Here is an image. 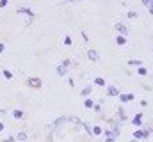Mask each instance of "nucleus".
Masks as SVG:
<instances>
[{
  "label": "nucleus",
  "mask_w": 153,
  "mask_h": 142,
  "mask_svg": "<svg viewBox=\"0 0 153 142\" xmlns=\"http://www.w3.org/2000/svg\"><path fill=\"white\" fill-rule=\"evenodd\" d=\"M7 6V2H6V0H0V7H6Z\"/></svg>",
  "instance_id": "nucleus-25"
},
{
  "label": "nucleus",
  "mask_w": 153,
  "mask_h": 142,
  "mask_svg": "<svg viewBox=\"0 0 153 142\" xmlns=\"http://www.w3.org/2000/svg\"><path fill=\"white\" fill-rule=\"evenodd\" d=\"M148 133H149L148 130H137V131L134 133V137H135V140H137V138H146Z\"/></svg>",
  "instance_id": "nucleus-3"
},
{
  "label": "nucleus",
  "mask_w": 153,
  "mask_h": 142,
  "mask_svg": "<svg viewBox=\"0 0 153 142\" xmlns=\"http://www.w3.org/2000/svg\"><path fill=\"white\" fill-rule=\"evenodd\" d=\"M116 43H118L119 46H123V44H126V39H125L123 36H118V37H116Z\"/></svg>",
  "instance_id": "nucleus-10"
},
{
  "label": "nucleus",
  "mask_w": 153,
  "mask_h": 142,
  "mask_svg": "<svg viewBox=\"0 0 153 142\" xmlns=\"http://www.w3.org/2000/svg\"><path fill=\"white\" fill-rule=\"evenodd\" d=\"M87 57H89V60H98L100 59V55H98L96 50H89V52H87Z\"/></svg>",
  "instance_id": "nucleus-5"
},
{
  "label": "nucleus",
  "mask_w": 153,
  "mask_h": 142,
  "mask_svg": "<svg viewBox=\"0 0 153 142\" xmlns=\"http://www.w3.org/2000/svg\"><path fill=\"white\" fill-rule=\"evenodd\" d=\"M126 16H128V18H137V16H139V14H137V13H135V11H130V13H128V14H126Z\"/></svg>",
  "instance_id": "nucleus-19"
},
{
  "label": "nucleus",
  "mask_w": 153,
  "mask_h": 142,
  "mask_svg": "<svg viewBox=\"0 0 153 142\" xmlns=\"http://www.w3.org/2000/svg\"><path fill=\"white\" fill-rule=\"evenodd\" d=\"M142 4H144V6H148L149 9H153V0H144Z\"/></svg>",
  "instance_id": "nucleus-17"
},
{
  "label": "nucleus",
  "mask_w": 153,
  "mask_h": 142,
  "mask_svg": "<svg viewBox=\"0 0 153 142\" xmlns=\"http://www.w3.org/2000/svg\"><path fill=\"white\" fill-rule=\"evenodd\" d=\"M70 64H71V62H70V60H68V59H66V60H62V66H64V67H68V66H70Z\"/></svg>",
  "instance_id": "nucleus-23"
},
{
  "label": "nucleus",
  "mask_w": 153,
  "mask_h": 142,
  "mask_svg": "<svg viewBox=\"0 0 153 142\" xmlns=\"http://www.w3.org/2000/svg\"><path fill=\"white\" fill-rule=\"evenodd\" d=\"M57 73H59V75H66V73H68V67H64L62 64L57 66Z\"/></svg>",
  "instance_id": "nucleus-7"
},
{
  "label": "nucleus",
  "mask_w": 153,
  "mask_h": 142,
  "mask_svg": "<svg viewBox=\"0 0 153 142\" xmlns=\"http://www.w3.org/2000/svg\"><path fill=\"white\" fill-rule=\"evenodd\" d=\"M13 117H14V119H21V117H23V112H21V110H14Z\"/></svg>",
  "instance_id": "nucleus-9"
},
{
  "label": "nucleus",
  "mask_w": 153,
  "mask_h": 142,
  "mask_svg": "<svg viewBox=\"0 0 153 142\" xmlns=\"http://www.w3.org/2000/svg\"><path fill=\"white\" fill-rule=\"evenodd\" d=\"M93 133H94V135H100V133H102V128H100V126H93Z\"/></svg>",
  "instance_id": "nucleus-16"
},
{
  "label": "nucleus",
  "mask_w": 153,
  "mask_h": 142,
  "mask_svg": "<svg viewBox=\"0 0 153 142\" xmlns=\"http://www.w3.org/2000/svg\"><path fill=\"white\" fill-rule=\"evenodd\" d=\"M4 77L6 78H13V73H11V71H7V69H4Z\"/></svg>",
  "instance_id": "nucleus-20"
},
{
  "label": "nucleus",
  "mask_w": 153,
  "mask_h": 142,
  "mask_svg": "<svg viewBox=\"0 0 153 142\" xmlns=\"http://www.w3.org/2000/svg\"><path fill=\"white\" fill-rule=\"evenodd\" d=\"M149 14H153V9H149Z\"/></svg>",
  "instance_id": "nucleus-28"
},
{
  "label": "nucleus",
  "mask_w": 153,
  "mask_h": 142,
  "mask_svg": "<svg viewBox=\"0 0 153 142\" xmlns=\"http://www.w3.org/2000/svg\"><path fill=\"white\" fill-rule=\"evenodd\" d=\"M130 64H132V66H139V67H141V62H139V60H130Z\"/></svg>",
  "instance_id": "nucleus-22"
},
{
  "label": "nucleus",
  "mask_w": 153,
  "mask_h": 142,
  "mask_svg": "<svg viewBox=\"0 0 153 142\" xmlns=\"http://www.w3.org/2000/svg\"><path fill=\"white\" fill-rule=\"evenodd\" d=\"M109 94H111V96H119V91H118V87H114V85H109Z\"/></svg>",
  "instance_id": "nucleus-6"
},
{
  "label": "nucleus",
  "mask_w": 153,
  "mask_h": 142,
  "mask_svg": "<svg viewBox=\"0 0 153 142\" xmlns=\"http://www.w3.org/2000/svg\"><path fill=\"white\" fill-rule=\"evenodd\" d=\"M89 94H91V85H87L82 89V96H89Z\"/></svg>",
  "instance_id": "nucleus-11"
},
{
  "label": "nucleus",
  "mask_w": 153,
  "mask_h": 142,
  "mask_svg": "<svg viewBox=\"0 0 153 142\" xmlns=\"http://www.w3.org/2000/svg\"><path fill=\"white\" fill-rule=\"evenodd\" d=\"M16 138H18V140H27V133H25V131H20Z\"/></svg>",
  "instance_id": "nucleus-13"
},
{
  "label": "nucleus",
  "mask_w": 153,
  "mask_h": 142,
  "mask_svg": "<svg viewBox=\"0 0 153 142\" xmlns=\"http://www.w3.org/2000/svg\"><path fill=\"white\" fill-rule=\"evenodd\" d=\"M141 117H142V114H137L135 119H132V123H134L135 126H141Z\"/></svg>",
  "instance_id": "nucleus-12"
},
{
  "label": "nucleus",
  "mask_w": 153,
  "mask_h": 142,
  "mask_svg": "<svg viewBox=\"0 0 153 142\" xmlns=\"http://www.w3.org/2000/svg\"><path fill=\"white\" fill-rule=\"evenodd\" d=\"M119 100H121L123 103H128V101L134 100V94H119Z\"/></svg>",
  "instance_id": "nucleus-4"
},
{
  "label": "nucleus",
  "mask_w": 153,
  "mask_h": 142,
  "mask_svg": "<svg viewBox=\"0 0 153 142\" xmlns=\"http://www.w3.org/2000/svg\"><path fill=\"white\" fill-rule=\"evenodd\" d=\"M84 105H85L87 108H91V107H93V101H91V100H85V101H84Z\"/></svg>",
  "instance_id": "nucleus-21"
},
{
  "label": "nucleus",
  "mask_w": 153,
  "mask_h": 142,
  "mask_svg": "<svg viewBox=\"0 0 153 142\" xmlns=\"http://www.w3.org/2000/svg\"><path fill=\"white\" fill-rule=\"evenodd\" d=\"M64 44H66V46H71V44H73V41H71V37H70V36L64 37Z\"/></svg>",
  "instance_id": "nucleus-15"
},
{
  "label": "nucleus",
  "mask_w": 153,
  "mask_h": 142,
  "mask_svg": "<svg viewBox=\"0 0 153 142\" xmlns=\"http://www.w3.org/2000/svg\"><path fill=\"white\" fill-rule=\"evenodd\" d=\"M4 130V123H0V131H2Z\"/></svg>",
  "instance_id": "nucleus-27"
},
{
  "label": "nucleus",
  "mask_w": 153,
  "mask_h": 142,
  "mask_svg": "<svg viewBox=\"0 0 153 142\" xmlns=\"http://www.w3.org/2000/svg\"><path fill=\"white\" fill-rule=\"evenodd\" d=\"M27 82H29V85H30V87H34V89L41 87V80H39V78H36V77H30Z\"/></svg>",
  "instance_id": "nucleus-1"
},
{
  "label": "nucleus",
  "mask_w": 153,
  "mask_h": 142,
  "mask_svg": "<svg viewBox=\"0 0 153 142\" xmlns=\"http://www.w3.org/2000/svg\"><path fill=\"white\" fill-rule=\"evenodd\" d=\"M18 13H25V14H29L30 18H32V14H34V13H32L30 9H27V7H20V9H18Z\"/></svg>",
  "instance_id": "nucleus-8"
},
{
  "label": "nucleus",
  "mask_w": 153,
  "mask_h": 142,
  "mask_svg": "<svg viewBox=\"0 0 153 142\" xmlns=\"http://www.w3.org/2000/svg\"><path fill=\"white\" fill-rule=\"evenodd\" d=\"M14 140H16V138H14V137H7V138H6V140H4V142H14Z\"/></svg>",
  "instance_id": "nucleus-24"
},
{
  "label": "nucleus",
  "mask_w": 153,
  "mask_h": 142,
  "mask_svg": "<svg viewBox=\"0 0 153 142\" xmlns=\"http://www.w3.org/2000/svg\"><path fill=\"white\" fill-rule=\"evenodd\" d=\"M4 48H6V46H4L2 43H0V53H2V52H4Z\"/></svg>",
  "instance_id": "nucleus-26"
},
{
  "label": "nucleus",
  "mask_w": 153,
  "mask_h": 142,
  "mask_svg": "<svg viewBox=\"0 0 153 142\" xmlns=\"http://www.w3.org/2000/svg\"><path fill=\"white\" fill-rule=\"evenodd\" d=\"M94 84H96V85H102V87H103V85H105V80L98 77V78H94Z\"/></svg>",
  "instance_id": "nucleus-14"
},
{
  "label": "nucleus",
  "mask_w": 153,
  "mask_h": 142,
  "mask_svg": "<svg viewBox=\"0 0 153 142\" xmlns=\"http://www.w3.org/2000/svg\"><path fill=\"white\" fill-rule=\"evenodd\" d=\"M137 73H139V75H146V67H144V66H141V67L137 69Z\"/></svg>",
  "instance_id": "nucleus-18"
},
{
  "label": "nucleus",
  "mask_w": 153,
  "mask_h": 142,
  "mask_svg": "<svg viewBox=\"0 0 153 142\" xmlns=\"http://www.w3.org/2000/svg\"><path fill=\"white\" fill-rule=\"evenodd\" d=\"M116 30H118V32H119V34H121L123 37H125V36L128 34V29H126V27L123 25V23H116Z\"/></svg>",
  "instance_id": "nucleus-2"
}]
</instances>
